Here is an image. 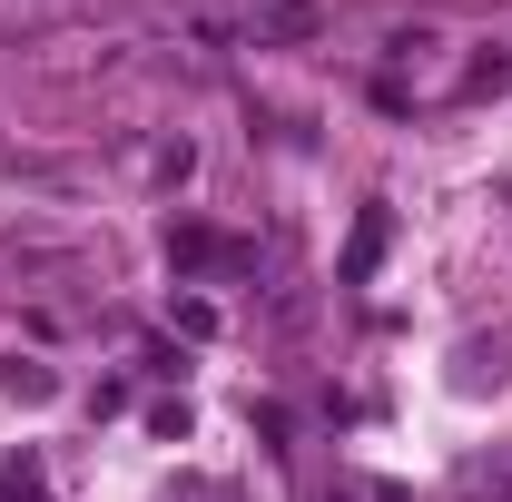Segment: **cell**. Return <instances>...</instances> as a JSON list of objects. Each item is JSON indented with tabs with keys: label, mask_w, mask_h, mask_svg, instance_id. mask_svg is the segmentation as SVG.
I'll return each mask as SVG.
<instances>
[{
	"label": "cell",
	"mask_w": 512,
	"mask_h": 502,
	"mask_svg": "<svg viewBox=\"0 0 512 502\" xmlns=\"http://www.w3.org/2000/svg\"><path fill=\"white\" fill-rule=\"evenodd\" d=\"M247 50H306L316 40V0H237L227 10Z\"/></svg>",
	"instance_id": "obj_1"
},
{
	"label": "cell",
	"mask_w": 512,
	"mask_h": 502,
	"mask_svg": "<svg viewBox=\"0 0 512 502\" xmlns=\"http://www.w3.org/2000/svg\"><path fill=\"white\" fill-rule=\"evenodd\" d=\"M384 237H394V217L365 207V217H355V247H345V286H365V276L384 266Z\"/></svg>",
	"instance_id": "obj_2"
},
{
	"label": "cell",
	"mask_w": 512,
	"mask_h": 502,
	"mask_svg": "<svg viewBox=\"0 0 512 502\" xmlns=\"http://www.w3.org/2000/svg\"><path fill=\"white\" fill-rule=\"evenodd\" d=\"M168 256H178V266H217V256H237V247H217L207 227H168Z\"/></svg>",
	"instance_id": "obj_3"
},
{
	"label": "cell",
	"mask_w": 512,
	"mask_h": 502,
	"mask_svg": "<svg viewBox=\"0 0 512 502\" xmlns=\"http://www.w3.org/2000/svg\"><path fill=\"white\" fill-rule=\"evenodd\" d=\"M463 89H473V99H493V89H512V60H473V69H463Z\"/></svg>",
	"instance_id": "obj_4"
}]
</instances>
